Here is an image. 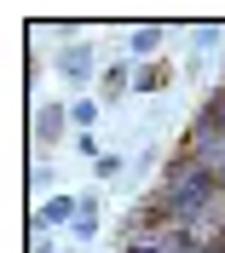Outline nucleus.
<instances>
[{
  "instance_id": "20e7f679",
  "label": "nucleus",
  "mask_w": 225,
  "mask_h": 253,
  "mask_svg": "<svg viewBox=\"0 0 225 253\" xmlns=\"http://www.w3.org/2000/svg\"><path fill=\"white\" fill-rule=\"evenodd\" d=\"M58 69H64L69 81H87V75H93V52H87V46H69L64 58H58Z\"/></svg>"
},
{
  "instance_id": "9d476101",
  "label": "nucleus",
  "mask_w": 225,
  "mask_h": 253,
  "mask_svg": "<svg viewBox=\"0 0 225 253\" xmlns=\"http://www.w3.org/2000/svg\"><path fill=\"white\" fill-rule=\"evenodd\" d=\"M75 150H81V156H104V144H98V132H75Z\"/></svg>"
},
{
  "instance_id": "7ed1b4c3",
  "label": "nucleus",
  "mask_w": 225,
  "mask_h": 253,
  "mask_svg": "<svg viewBox=\"0 0 225 253\" xmlns=\"http://www.w3.org/2000/svg\"><path fill=\"white\" fill-rule=\"evenodd\" d=\"M168 81H173V69L168 63H150V69L133 75V92H168Z\"/></svg>"
},
{
  "instance_id": "0eeeda50",
  "label": "nucleus",
  "mask_w": 225,
  "mask_h": 253,
  "mask_svg": "<svg viewBox=\"0 0 225 253\" xmlns=\"http://www.w3.org/2000/svg\"><path fill=\"white\" fill-rule=\"evenodd\" d=\"M127 81H133V69H127V63H115V69H104V98H121V92H133Z\"/></svg>"
},
{
  "instance_id": "423d86ee",
  "label": "nucleus",
  "mask_w": 225,
  "mask_h": 253,
  "mask_svg": "<svg viewBox=\"0 0 225 253\" xmlns=\"http://www.w3.org/2000/svg\"><path fill=\"white\" fill-rule=\"evenodd\" d=\"M69 121H75L81 132H93L98 126V98H75V104H69Z\"/></svg>"
},
{
  "instance_id": "6e6552de",
  "label": "nucleus",
  "mask_w": 225,
  "mask_h": 253,
  "mask_svg": "<svg viewBox=\"0 0 225 253\" xmlns=\"http://www.w3.org/2000/svg\"><path fill=\"white\" fill-rule=\"evenodd\" d=\"M162 46V29H133V58H150Z\"/></svg>"
},
{
  "instance_id": "f257e3e1",
  "label": "nucleus",
  "mask_w": 225,
  "mask_h": 253,
  "mask_svg": "<svg viewBox=\"0 0 225 253\" xmlns=\"http://www.w3.org/2000/svg\"><path fill=\"white\" fill-rule=\"evenodd\" d=\"M75 219H81V202H75V196H52V202L35 213L41 230H52V224H75Z\"/></svg>"
},
{
  "instance_id": "f03ea898",
  "label": "nucleus",
  "mask_w": 225,
  "mask_h": 253,
  "mask_svg": "<svg viewBox=\"0 0 225 253\" xmlns=\"http://www.w3.org/2000/svg\"><path fill=\"white\" fill-rule=\"evenodd\" d=\"M64 126H75V121H69V104H52V110L35 115V132H41V144H58V138H64Z\"/></svg>"
},
{
  "instance_id": "39448f33",
  "label": "nucleus",
  "mask_w": 225,
  "mask_h": 253,
  "mask_svg": "<svg viewBox=\"0 0 225 253\" xmlns=\"http://www.w3.org/2000/svg\"><path fill=\"white\" fill-rule=\"evenodd\" d=\"M69 230H75V242H93L98 236V202L93 196H81V219L69 224Z\"/></svg>"
},
{
  "instance_id": "1a4fd4ad",
  "label": "nucleus",
  "mask_w": 225,
  "mask_h": 253,
  "mask_svg": "<svg viewBox=\"0 0 225 253\" xmlns=\"http://www.w3.org/2000/svg\"><path fill=\"white\" fill-rule=\"evenodd\" d=\"M121 167H127L121 156H98V161H93V173H98V178H121Z\"/></svg>"
}]
</instances>
